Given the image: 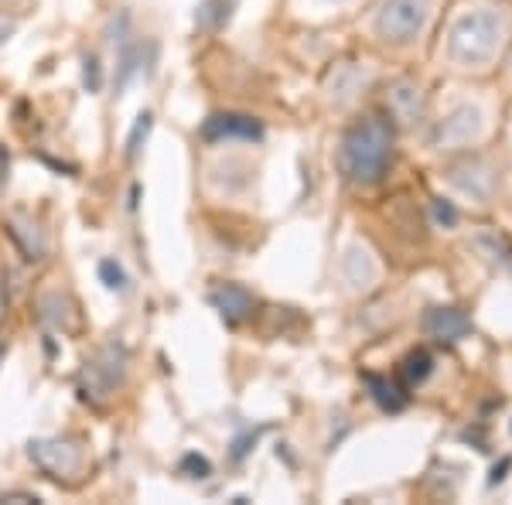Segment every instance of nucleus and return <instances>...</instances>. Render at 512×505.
<instances>
[{
  "instance_id": "nucleus-1",
  "label": "nucleus",
  "mask_w": 512,
  "mask_h": 505,
  "mask_svg": "<svg viewBox=\"0 0 512 505\" xmlns=\"http://www.w3.org/2000/svg\"><path fill=\"white\" fill-rule=\"evenodd\" d=\"M393 161V127L383 117H366L345 134L338 164L352 185H376Z\"/></svg>"
},
{
  "instance_id": "nucleus-2",
  "label": "nucleus",
  "mask_w": 512,
  "mask_h": 505,
  "mask_svg": "<svg viewBox=\"0 0 512 505\" xmlns=\"http://www.w3.org/2000/svg\"><path fill=\"white\" fill-rule=\"evenodd\" d=\"M502 45V24L492 11H472L465 14L451 31L448 52L461 65H485L495 59Z\"/></svg>"
},
{
  "instance_id": "nucleus-3",
  "label": "nucleus",
  "mask_w": 512,
  "mask_h": 505,
  "mask_svg": "<svg viewBox=\"0 0 512 505\" xmlns=\"http://www.w3.org/2000/svg\"><path fill=\"white\" fill-rule=\"evenodd\" d=\"M427 0H383L376 14V35L393 45H407L414 41L427 24Z\"/></svg>"
},
{
  "instance_id": "nucleus-4",
  "label": "nucleus",
  "mask_w": 512,
  "mask_h": 505,
  "mask_svg": "<svg viewBox=\"0 0 512 505\" xmlns=\"http://www.w3.org/2000/svg\"><path fill=\"white\" fill-rule=\"evenodd\" d=\"M123 379H127V352H123V345H106V349H99L93 359L86 362V369H82V383H86L82 389H86V396H93V400L113 396L123 386Z\"/></svg>"
},
{
  "instance_id": "nucleus-5",
  "label": "nucleus",
  "mask_w": 512,
  "mask_h": 505,
  "mask_svg": "<svg viewBox=\"0 0 512 505\" xmlns=\"http://www.w3.org/2000/svg\"><path fill=\"white\" fill-rule=\"evenodd\" d=\"M31 461L52 478H72L82 468V451L72 441H31Z\"/></svg>"
},
{
  "instance_id": "nucleus-6",
  "label": "nucleus",
  "mask_w": 512,
  "mask_h": 505,
  "mask_svg": "<svg viewBox=\"0 0 512 505\" xmlns=\"http://www.w3.org/2000/svg\"><path fill=\"white\" fill-rule=\"evenodd\" d=\"M263 127L253 117H243V113H216L202 123V140H260Z\"/></svg>"
},
{
  "instance_id": "nucleus-7",
  "label": "nucleus",
  "mask_w": 512,
  "mask_h": 505,
  "mask_svg": "<svg viewBox=\"0 0 512 505\" xmlns=\"http://www.w3.org/2000/svg\"><path fill=\"white\" fill-rule=\"evenodd\" d=\"M424 331L431 338H437V342L454 345V342H461V338L472 335V318H468L461 308H434V311H427Z\"/></svg>"
},
{
  "instance_id": "nucleus-8",
  "label": "nucleus",
  "mask_w": 512,
  "mask_h": 505,
  "mask_svg": "<svg viewBox=\"0 0 512 505\" xmlns=\"http://www.w3.org/2000/svg\"><path fill=\"white\" fill-rule=\"evenodd\" d=\"M478 130H482V113L472 110V106H461V110H454L451 117L434 130V144L437 147H461V144H468Z\"/></svg>"
},
{
  "instance_id": "nucleus-9",
  "label": "nucleus",
  "mask_w": 512,
  "mask_h": 505,
  "mask_svg": "<svg viewBox=\"0 0 512 505\" xmlns=\"http://www.w3.org/2000/svg\"><path fill=\"white\" fill-rule=\"evenodd\" d=\"M212 308L219 311V318L226 321V325H239V321H246L256 308L253 294L246 291V287L239 284H219L216 291L209 294Z\"/></svg>"
},
{
  "instance_id": "nucleus-10",
  "label": "nucleus",
  "mask_w": 512,
  "mask_h": 505,
  "mask_svg": "<svg viewBox=\"0 0 512 505\" xmlns=\"http://www.w3.org/2000/svg\"><path fill=\"white\" fill-rule=\"evenodd\" d=\"M154 59H158V45L154 41H137V45H123L120 52V72H117V93L130 86V79L144 72L147 79L154 76Z\"/></svg>"
},
{
  "instance_id": "nucleus-11",
  "label": "nucleus",
  "mask_w": 512,
  "mask_h": 505,
  "mask_svg": "<svg viewBox=\"0 0 512 505\" xmlns=\"http://www.w3.org/2000/svg\"><path fill=\"white\" fill-rule=\"evenodd\" d=\"M366 386L373 389V400L386 413H400L403 407H407V389H403L400 383H393V379H386V376H366Z\"/></svg>"
},
{
  "instance_id": "nucleus-12",
  "label": "nucleus",
  "mask_w": 512,
  "mask_h": 505,
  "mask_svg": "<svg viewBox=\"0 0 512 505\" xmlns=\"http://www.w3.org/2000/svg\"><path fill=\"white\" fill-rule=\"evenodd\" d=\"M41 318L48 321V325H55V328H76V318H72V304L65 301L62 294H48V297H41Z\"/></svg>"
},
{
  "instance_id": "nucleus-13",
  "label": "nucleus",
  "mask_w": 512,
  "mask_h": 505,
  "mask_svg": "<svg viewBox=\"0 0 512 505\" xmlns=\"http://www.w3.org/2000/svg\"><path fill=\"white\" fill-rule=\"evenodd\" d=\"M229 0H205L202 7H198V14H195V24L202 31H219L222 24L229 21Z\"/></svg>"
},
{
  "instance_id": "nucleus-14",
  "label": "nucleus",
  "mask_w": 512,
  "mask_h": 505,
  "mask_svg": "<svg viewBox=\"0 0 512 505\" xmlns=\"http://www.w3.org/2000/svg\"><path fill=\"white\" fill-rule=\"evenodd\" d=\"M390 103H393V110L400 113L403 120H417L420 110H424V103H420V96H417L414 86H396L393 96H390Z\"/></svg>"
},
{
  "instance_id": "nucleus-15",
  "label": "nucleus",
  "mask_w": 512,
  "mask_h": 505,
  "mask_svg": "<svg viewBox=\"0 0 512 505\" xmlns=\"http://www.w3.org/2000/svg\"><path fill=\"white\" fill-rule=\"evenodd\" d=\"M431 369H434V359H431V352H424V349L410 352L407 359H403V379H407L410 386L424 383V379L431 376Z\"/></svg>"
},
{
  "instance_id": "nucleus-16",
  "label": "nucleus",
  "mask_w": 512,
  "mask_h": 505,
  "mask_svg": "<svg viewBox=\"0 0 512 505\" xmlns=\"http://www.w3.org/2000/svg\"><path fill=\"white\" fill-rule=\"evenodd\" d=\"M151 127H154V117L144 110L134 120V130H130V137H127V161H137V157H140V151H144V144H147V137H151Z\"/></svg>"
},
{
  "instance_id": "nucleus-17",
  "label": "nucleus",
  "mask_w": 512,
  "mask_h": 505,
  "mask_svg": "<svg viewBox=\"0 0 512 505\" xmlns=\"http://www.w3.org/2000/svg\"><path fill=\"white\" fill-rule=\"evenodd\" d=\"M99 280H103L106 287H110V291H127L130 287V280H127V273H123V267L117 260H103L99 263Z\"/></svg>"
},
{
  "instance_id": "nucleus-18",
  "label": "nucleus",
  "mask_w": 512,
  "mask_h": 505,
  "mask_svg": "<svg viewBox=\"0 0 512 505\" xmlns=\"http://www.w3.org/2000/svg\"><path fill=\"white\" fill-rule=\"evenodd\" d=\"M178 471L181 475H188V478H209L212 475V465H209V458L205 454H195V451H188L185 458H181V465H178Z\"/></svg>"
},
{
  "instance_id": "nucleus-19",
  "label": "nucleus",
  "mask_w": 512,
  "mask_h": 505,
  "mask_svg": "<svg viewBox=\"0 0 512 505\" xmlns=\"http://www.w3.org/2000/svg\"><path fill=\"white\" fill-rule=\"evenodd\" d=\"M82 86H86L89 93H99V89H103V65H99V55H93V52L82 59Z\"/></svg>"
},
{
  "instance_id": "nucleus-20",
  "label": "nucleus",
  "mask_w": 512,
  "mask_h": 505,
  "mask_svg": "<svg viewBox=\"0 0 512 505\" xmlns=\"http://www.w3.org/2000/svg\"><path fill=\"white\" fill-rule=\"evenodd\" d=\"M434 219L441 222V226H454V222H458V209H454L451 202H444V198H434Z\"/></svg>"
},
{
  "instance_id": "nucleus-21",
  "label": "nucleus",
  "mask_w": 512,
  "mask_h": 505,
  "mask_svg": "<svg viewBox=\"0 0 512 505\" xmlns=\"http://www.w3.org/2000/svg\"><path fill=\"white\" fill-rule=\"evenodd\" d=\"M256 437H260V430H253V434L239 437V441L233 444V458H236V461H243V458H246V451H250V444H256Z\"/></svg>"
},
{
  "instance_id": "nucleus-22",
  "label": "nucleus",
  "mask_w": 512,
  "mask_h": 505,
  "mask_svg": "<svg viewBox=\"0 0 512 505\" xmlns=\"http://www.w3.org/2000/svg\"><path fill=\"white\" fill-rule=\"evenodd\" d=\"M14 35V21L7 18V14H0V48H4V41Z\"/></svg>"
},
{
  "instance_id": "nucleus-23",
  "label": "nucleus",
  "mask_w": 512,
  "mask_h": 505,
  "mask_svg": "<svg viewBox=\"0 0 512 505\" xmlns=\"http://www.w3.org/2000/svg\"><path fill=\"white\" fill-rule=\"evenodd\" d=\"M0 502H41V499L31 492H11V495H0Z\"/></svg>"
},
{
  "instance_id": "nucleus-24",
  "label": "nucleus",
  "mask_w": 512,
  "mask_h": 505,
  "mask_svg": "<svg viewBox=\"0 0 512 505\" xmlns=\"http://www.w3.org/2000/svg\"><path fill=\"white\" fill-rule=\"evenodd\" d=\"M0 359H4V338H0Z\"/></svg>"
},
{
  "instance_id": "nucleus-25",
  "label": "nucleus",
  "mask_w": 512,
  "mask_h": 505,
  "mask_svg": "<svg viewBox=\"0 0 512 505\" xmlns=\"http://www.w3.org/2000/svg\"><path fill=\"white\" fill-rule=\"evenodd\" d=\"M0 304H4V301H0Z\"/></svg>"
}]
</instances>
